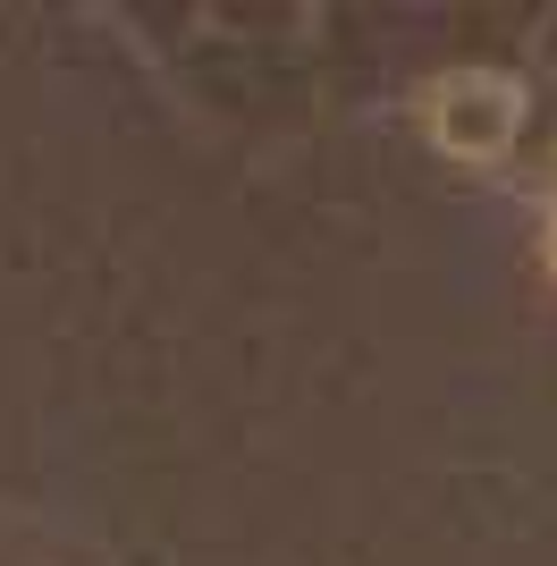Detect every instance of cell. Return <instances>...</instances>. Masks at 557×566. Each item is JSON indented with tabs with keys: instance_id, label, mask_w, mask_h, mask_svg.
Returning a JSON list of instances; mask_svg holds the SVG:
<instances>
[{
	"instance_id": "obj_1",
	"label": "cell",
	"mask_w": 557,
	"mask_h": 566,
	"mask_svg": "<svg viewBox=\"0 0 557 566\" xmlns=\"http://www.w3.org/2000/svg\"><path fill=\"white\" fill-rule=\"evenodd\" d=\"M431 136L456 153V161H498L515 136V85L490 69H464L431 85Z\"/></svg>"
},
{
	"instance_id": "obj_2",
	"label": "cell",
	"mask_w": 557,
	"mask_h": 566,
	"mask_svg": "<svg viewBox=\"0 0 557 566\" xmlns=\"http://www.w3.org/2000/svg\"><path fill=\"white\" fill-rule=\"evenodd\" d=\"M549 271H557V212H549Z\"/></svg>"
}]
</instances>
